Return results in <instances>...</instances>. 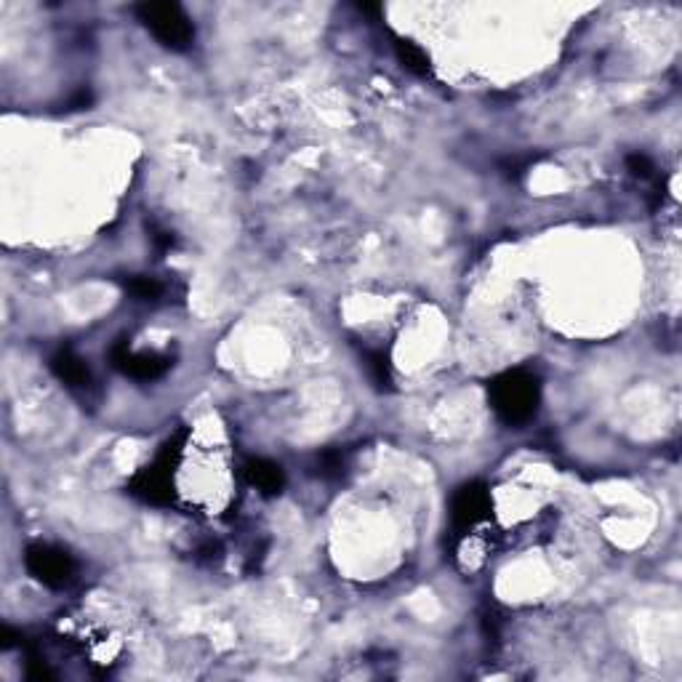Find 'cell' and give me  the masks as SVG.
I'll use <instances>...</instances> for the list:
<instances>
[{"mask_svg":"<svg viewBox=\"0 0 682 682\" xmlns=\"http://www.w3.org/2000/svg\"><path fill=\"white\" fill-rule=\"evenodd\" d=\"M368 371H371V379L379 384V387H387L389 384V365H387V357L381 355V352H371L368 355Z\"/></svg>","mask_w":682,"mask_h":682,"instance_id":"8fae6325","label":"cell"},{"mask_svg":"<svg viewBox=\"0 0 682 682\" xmlns=\"http://www.w3.org/2000/svg\"><path fill=\"white\" fill-rule=\"evenodd\" d=\"M488 397H491V408L504 424L520 427L525 421H531L536 408H539V376L525 371V368H512V371L499 373L488 384Z\"/></svg>","mask_w":682,"mask_h":682,"instance_id":"6da1fadb","label":"cell"},{"mask_svg":"<svg viewBox=\"0 0 682 682\" xmlns=\"http://www.w3.org/2000/svg\"><path fill=\"white\" fill-rule=\"evenodd\" d=\"M24 568L48 589H64L75 581V560L51 544H32L24 552Z\"/></svg>","mask_w":682,"mask_h":682,"instance_id":"3957f363","label":"cell"},{"mask_svg":"<svg viewBox=\"0 0 682 682\" xmlns=\"http://www.w3.org/2000/svg\"><path fill=\"white\" fill-rule=\"evenodd\" d=\"M126 291L134 296L136 302H158L163 296V286L155 278H147V275H128Z\"/></svg>","mask_w":682,"mask_h":682,"instance_id":"30bf717a","label":"cell"},{"mask_svg":"<svg viewBox=\"0 0 682 682\" xmlns=\"http://www.w3.org/2000/svg\"><path fill=\"white\" fill-rule=\"evenodd\" d=\"M110 363L128 379L155 381L171 368V357L158 355V352H131L126 341H118L110 349Z\"/></svg>","mask_w":682,"mask_h":682,"instance_id":"277c9868","label":"cell"},{"mask_svg":"<svg viewBox=\"0 0 682 682\" xmlns=\"http://www.w3.org/2000/svg\"><path fill=\"white\" fill-rule=\"evenodd\" d=\"M491 512V493L483 483L461 485L451 501V520L456 531H467Z\"/></svg>","mask_w":682,"mask_h":682,"instance_id":"5b68a950","label":"cell"},{"mask_svg":"<svg viewBox=\"0 0 682 682\" xmlns=\"http://www.w3.org/2000/svg\"><path fill=\"white\" fill-rule=\"evenodd\" d=\"M51 371L64 387L72 389V392H83V389L94 387V376H91V368L86 365V360L70 347H59L51 355Z\"/></svg>","mask_w":682,"mask_h":682,"instance_id":"8992f818","label":"cell"},{"mask_svg":"<svg viewBox=\"0 0 682 682\" xmlns=\"http://www.w3.org/2000/svg\"><path fill=\"white\" fill-rule=\"evenodd\" d=\"M136 16L155 35L160 46L171 48V51L190 48L192 38H195L192 19L179 3H142V6H136Z\"/></svg>","mask_w":682,"mask_h":682,"instance_id":"7a4b0ae2","label":"cell"},{"mask_svg":"<svg viewBox=\"0 0 682 682\" xmlns=\"http://www.w3.org/2000/svg\"><path fill=\"white\" fill-rule=\"evenodd\" d=\"M243 475H246L248 485H254L256 491H262L264 496H275L286 485V472L270 459H248Z\"/></svg>","mask_w":682,"mask_h":682,"instance_id":"ba28073f","label":"cell"},{"mask_svg":"<svg viewBox=\"0 0 682 682\" xmlns=\"http://www.w3.org/2000/svg\"><path fill=\"white\" fill-rule=\"evenodd\" d=\"M139 499H144L147 504H171V499H174V491H171V477H168L166 467H163V461H158V464H152V467H147L144 472H139L134 480V485H131Z\"/></svg>","mask_w":682,"mask_h":682,"instance_id":"52a82bcc","label":"cell"},{"mask_svg":"<svg viewBox=\"0 0 682 682\" xmlns=\"http://www.w3.org/2000/svg\"><path fill=\"white\" fill-rule=\"evenodd\" d=\"M318 464L320 475L323 477H339L341 472H344V459H341V453L336 451H326L323 456H318Z\"/></svg>","mask_w":682,"mask_h":682,"instance_id":"7c38bea8","label":"cell"},{"mask_svg":"<svg viewBox=\"0 0 682 682\" xmlns=\"http://www.w3.org/2000/svg\"><path fill=\"white\" fill-rule=\"evenodd\" d=\"M395 54L405 70L413 72V75H419V78H424V75L432 72V67H429V56L424 54L416 43H411V40H397Z\"/></svg>","mask_w":682,"mask_h":682,"instance_id":"9c48e42d","label":"cell"},{"mask_svg":"<svg viewBox=\"0 0 682 682\" xmlns=\"http://www.w3.org/2000/svg\"><path fill=\"white\" fill-rule=\"evenodd\" d=\"M627 163H629V171H632L635 176H651L653 163L645 158V155H629Z\"/></svg>","mask_w":682,"mask_h":682,"instance_id":"4fadbf2b","label":"cell"}]
</instances>
